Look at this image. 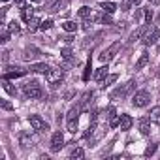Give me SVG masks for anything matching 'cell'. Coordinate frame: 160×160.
I'll use <instances>...</instances> for the list:
<instances>
[{
    "instance_id": "1",
    "label": "cell",
    "mask_w": 160,
    "mask_h": 160,
    "mask_svg": "<svg viewBox=\"0 0 160 160\" xmlns=\"http://www.w3.org/2000/svg\"><path fill=\"white\" fill-rule=\"evenodd\" d=\"M23 94L27 96V98H42L43 96V89H42V85L36 81V79H32V81H27L25 85H23Z\"/></svg>"
},
{
    "instance_id": "2",
    "label": "cell",
    "mask_w": 160,
    "mask_h": 160,
    "mask_svg": "<svg viewBox=\"0 0 160 160\" xmlns=\"http://www.w3.org/2000/svg\"><path fill=\"white\" fill-rule=\"evenodd\" d=\"M79 109L77 106L75 108H72L70 111H68V117H66V126H68V132H72V134H75L77 132V128H79Z\"/></svg>"
},
{
    "instance_id": "3",
    "label": "cell",
    "mask_w": 160,
    "mask_h": 160,
    "mask_svg": "<svg viewBox=\"0 0 160 160\" xmlns=\"http://www.w3.org/2000/svg\"><path fill=\"white\" fill-rule=\"evenodd\" d=\"M45 79L49 81L51 87H58L62 83V79H64V72L58 70V68H51L47 73H45Z\"/></svg>"
},
{
    "instance_id": "4",
    "label": "cell",
    "mask_w": 160,
    "mask_h": 160,
    "mask_svg": "<svg viewBox=\"0 0 160 160\" xmlns=\"http://www.w3.org/2000/svg\"><path fill=\"white\" fill-rule=\"evenodd\" d=\"M119 49H121V43H119V42H115V43H111L108 49H104V51L98 55V58H100L102 62H106V64H108V62L117 55V51H119Z\"/></svg>"
},
{
    "instance_id": "5",
    "label": "cell",
    "mask_w": 160,
    "mask_h": 160,
    "mask_svg": "<svg viewBox=\"0 0 160 160\" xmlns=\"http://www.w3.org/2000/svg\"><path fill=\"white\" fill-rule=\"evenodd\" d=\"M151 100V94L147 91H138L134 96H132V106L134 108H145Z\"/></svg>"
},
{
    "instance_id": "6",
    "label": "cell",
    "mask_w": 160,
    "mask_h": 160,
    "mask_svg": "<svg viewBox=\"0 0 160 160\" xmlns=\"http://www.w3.org/2000/svg\"><path fill=\"white\" fill-rule=\"evenodd\" d=\"M158 38H160V30L156 28V27H147V30H145V36H143V43L145 45H154L156 42H158Z\"/></svg>"
},
{
    "instance_id": "7",
    "label": "cell",
    "mask_w": 160,
    "mask_h": 160,
    "mask_svg": "<svg viewBox=\"0 0 160 160\" xmlns=\"http://www.w3.org/2000/svg\"><path fill=\"white\" fill-rule=\"evenodd\" d=\"M28 122H30V126H32L36 132H47V130H49V124H47L40 115H30V117H28Z\"/></svg>"
},
{
    "instance_id": "8",
    "label": "cell",
    "mask_w": 160,
    "mask_h": 160,
    "mask_svg": "<svg viewBox=\"0 0 160 160\" xmlns=\"http://www.w3.org/2000/svg\"><path fill=\"white\" fill-rule=\"evenodd\" d=\"M134 89H136V81H134V79H130L126 85H122V87H119L117 91H113L111 96H113V98H124V96H128Z\"/></svg>"
},
{
    "instance_id": "9",
    "label": "cell",
    "mask_w": 160,
    "mask_h": 160,
    "mask_svg": "<svg viewBox=\"0 0 160 160\" xmlns=\"http://www.w3.org/2000/svg\"><path fill=\"white\" fill-rule=\"evenodd\" d=\"M62 147H64V134H62L60 130H57V132L51 136V151H53V152H58Z\"/></svg>"
},
{
    "instance_id": "10",
    "label": "cell",
    "mask_w": 160,
    "mask_h": 160,
    "mask_svg": "<svg viewBox=\"0 0 160 160\" xmlns=\"http://www.w3.org/2000/svg\"><path fill=\"white\" fill-rule=\"evenodd\" d=\"M34 143H36V136H32V134H28V132L19 134V145H21V147H32Z\"/></svg>"
},
{
    "instance_id": "11",
    "label": "cell",
    "mask_w": 160,
    "mask_h": 160,
    "mask_svg": "<svg viewBox=\"0 0 160 160\" xmlns=\"http://www.w3.org/2000/svg\"><path fill=\"white\" fill-rule=\"evenodd\" d=\"M132 124H134V119H132L128 113H122V115L119 117V128H121V130H130Z\"/></svg>"
},
{
    "instance_id": "12",
    "label": "cell",
    "mask_w": 160,
    "mask_h": 160,
    "mask_svg": "<svg viewBox=\"0 0 160 160\" xmlns=\"http://www.w3.org/2000/svg\"><path fill=\"white\" fill-rule=\"evenodd\" d=\"M151 117H141L139 121H138V124H139V132L143 134V136H149V132H151Z\"/></svg>"
},
{
    "instance_id": "13",
    "label": "cell",
    "mask_w": 160,
    "mask_h": 160,
    "mask_svg": "<svg viewBox=\"0 0 160 160\" xmlns=\"http://www.w3.org/2000/svg\"><path fill=\"white\" fill-rule=\"evenodd\" d=\"M28 70H30V72H34V73H43V75H45L51 68H49L45 62H36V64H30V68H28Z\"/></svg>"
},
{
    "instance_id": "14",
    "label": "cell",
    "mask_w": 160,
    "mask_h": 160,
    "mask_svg": "<svg viewBox=\"0 0 160 160\" xmlns=\"http://www.w3.org/2000/svg\"><path fill=\"white\" fill-rule=\"evenodd\" d=\"M108 121H109V126H111V128L119 126V115H117L115 108H109V109H108Z\"/></svg>"
},
{
    "instance_id": "15",
    "label": "cell",
    "mask_w": 160,
    "mask_h": 160,
    "mask_svg": "<svg viewBox=\"0 0 160 160\" xmlns=\"http://www.w3.org/2000/svg\"><path fill=\"white\" fill-rule=\"evenodd\" d=\"M108 70H109V68H108V64H106V66H100V68L94 72V79H96L98 83H102L104 79L108 77Z\"/></svg>"
},
{
    "instance_id": "16",
    "label": "cell",
    "mask_w": 160,
    "mask_h": 160,
    "mask_svg": "<svg viewBox=\"0 0 160 160\" xmlns=\"http://www.w3.org/2000/svg\"><path fill=\"white\" fill-rule=\"evenodd\" d=\"M100 10L104 12V13H115V10H117V4H113V2H109V0H108V2H106V0H104V2H100Z\"/></svg>"
},
{
    "instance_id": "17",
    "label": "cell",
    "mask_w": 160,
    "mask_h": 160,
    "mask_svg": "<svg viewBox=\"0 0 160 160\" xmlns=\"http://www.w3.org/2000/svg\"><path fill=\"white\" fill-rule=\"evenodd\" d=\"M32 17H34V10H32V6H23V10H21V19H23L25 23H28Z\"/></svg>"
},
{
    "instance_id": "18",
    "label": "cell",
    "mask_w": 160,
    "mask_h": 160,
    "mask_svg": "<svg viewBox=\"0 0 160 160\" xmlns=\"http://www.w3.org/2000/svg\"><path fill=\"white\" fill-rule=\"evenodd\" d=\"M147 64H149V53H147V51H143V53L139 55L138 62H136V70H141V68H145Z\"/></svg>"
},
{
    "instance_id": "19",
    "label": "cell",
    "mask_w": 160,
    "mask_h": 160,
    "mask_svg": "<svg viewBox=\"0 0 160 160\" xmlns=\"http://www.w3.org/2000/svg\"><path fill=\"white\" fill-rule=\"evenodd\" d=\"M13 72H6L4 73V79H13V77H21V75H25L27 73V70H23V68H12Z\"/></svg>"
},
{
    "instance_id": "20",
    "label": "cell",
    "mask_w": 160,
    "mask_h": 160,
    "mask_svg": "<svg viewBox=\"0 0 160 160\" xmlns=\"http://www.w3.org/2000/svg\"><path fill=\"white\" fill-rule=\"evenodd\" d=\"M149 117H151V121H152L154 124H158V126H160V106L152 108V109H151V113H149Z\"/></svg>"
},
{
    "instance_id": "21",
    "label": "cell",
    "mask_w": 160,
    "mask_h": 160,
    "mask_svg": "<svg viewBox=\"0 0 160 160\" xmlns=\"http://www.w3.org/2000/svg\"><path fill=\"white\" fill-rule=\"evenodd\" d=\"M117 79H119V75H117V73H111V75H108V77L104 79V81H102L100 85H102V87L106 89V87H109V85H113V83L117 81Z\"/></svg>"
},
{
    "instance_id": "22",
    "label": "cell",
    "mask_w": 160,
    "mask_h": 160,
    "mask_svg": "<svg viewBox=\"0 0 160 160\" xmlns=\"http://www.w3.org/2000/svg\"><path fill=\"white\" fill-rule=\"evenodd\" d=\"M83 156H85V151H83L81 147H75V149L70 152V158H72V160H79V158H83Z\"/></svg>"
},
{
    "instance_id": "23",
    "label": "cell",
    "mask_w": 160,
    "mask_h": 160,
    "mask_svg": "<svg viewBox=\"0 0 160 160\" xmlns=\"http://www.w3.org/2000/svg\"><path fill=\"white\" fill-rule=\"evenodd\" d=\"M60 8H62V0H53V2L49 4V10H47V12H49V13H57Z\"/></svg>"
},
{
    "instance_id": "24",
    "label": "cell",
    "mask_w": 160,
    "mask_h": 160,
    "mask_svg": "<svg viewBox=\"0 0 160 160\" xmlns=\"http://www.w3.org/2000/svg\"><path fill=\"white\" fill-rule=\"evenodd\" d=\"M2 87H4V91H6L8 94L15 96V92H17V91H15V87H13V85H12L10 81H8V79H4V81H2Z\"/></svg>"
},
{
    "instance_id": "25",
    "label": "cell",
    "mask_w": 160,
    "mask_h": 160,
    "mask_svg": "<svg viewBox=\"0 0 160 160\" xmlns=\"http://www.w3.org/2000/svg\"><path fill=\"white\" fill-rule=\"evenodd\" d=\"M36 57H38V49H34V47H30V49H25V55H23V58H25V60L36 58Z\"/></svg>"
},
{
    "instance_id": "26",
    "label": "cell",
    "mask_w": 160,
    "mask_h": 160,
    "mask_svg": "<svg viewBox=\"0 0 160 160\" xmlns=\"http://www.w3.org/2000/svg\"><path fill=\"white\" fill-rule=\"evenodd\" d=\"M62 28H64L66 32H75V30H77V25H75L73 21H64V23H62Z\"/></svg>"
},
{
    "instance_id": "27",
    "label": "cell",
    "mask_w": 160,
    "mask_h": 160,
    "mask_svg": "<svg viewBox=\"0 0 160 160\" xmlns=\"http://www.w3.org/2000/svg\"><path fill=\"white\" fill-rule=\"evenodd\" d=\"M40 25H42V21H40L38 17H32V19L28 21V30L32 32V30H36V28H40Z\"/></svg>"
},
{
    "instance_id": "28",
    "label": "cell",
    "mask_w": 160,
    "mask_h": 160,
    "mask_svg": "<svg viewBox=\"0 0 160 160\" xmlns=\"http://www.w3.org/2000/svg\"><path fill=\"white\" fill-rule=\"evenodd\" d=\"M145 30H147V27H145V25H143V27H139V28H138V30H136V32H134V34L130 36V40H132V42L139 40V38L143 36V32H145Z\"/></svg>"
},
{
    "instance_id": "29",
    "label": "cell",
    "mask_w": 160,
    "mask_h": 160,
    "mask_svg": "<svg viewBox=\"0 0 160 160\" xmlns=\"http://www.w3.org/2000/svg\"><path fill=\"white\" fill-rule=\"evenodd\" d=\"M92 13H91V8L89 6H83L81 10H79V17H81V19H87V17H91Z\"/></svg>"
},
{
    "instance_id": "30",
    "label": "cell",
    "mask_w": 160,
    "mask_h": 160,
    "mask_svg": "<svg viewBox=\"0 0 160 160\" xmlns=\"http://www.w3.org/2000/svg\"><path fill=\"white\" fill-rule=\"evenodd\" d=\"M91 70H92V64H91V60L87 62V68H85V72H83V81H89L91 79Z\"/></svg>"
},
{
    "instance_id": "31",
    "label": "cell",
    "mask_w": 160,
    "mask_h": 160,
    "mask_svg": "<svg viewBox=\"0 0 160 160\" xmlns=\"http://www.w3.org/2000/svg\"><path fill=\"white\" fill-rule=\"evenodd\" d=\"M60 55H62L64 60H72V49H70V47H64V49L60 51Z\"/></svg>"
},
{
    "instance_id": "32",
    "label": "cell",
    "mask_w": 160,
    "mask_h": 160,
    "mask_svg": "<svg viewBox=\"0 0 160 160\" xmlns=\"http://www.w3.org/2000/svg\"><path fill=\"white\" fill-rule=\"evenodd\" d=\"M51 27H53V21H51V19H45V21H42V25H40L42 30H49Z\"/></svg>"
},
{
    "instance_id": "33",
    "label": "cell",
    "mask_w": 160,
    "mask_h": 160,
    "mask_svg": "<svg viewBox=\"0 0 160 160\" xmlns=\"http://www.w3.org/2000/svg\"><path fill=\"white\" fill-rule=\"evenodd\" d=\"M8 28H10V32H15V34H17V32L21 30V27H19V23H17V21H12Z\"/></svg>"
},
{
    "instance_id": "34",
    "label": "cell",
    "mask_w": 160,
    "mask_h": 160,
    "mask_svg": "<svg viewBox=\"0 0 160 160\" xmlns=\"http://www.w3.org/2000/svg\"><path fill=\"white\" fill-rule=\"evenodd\" d=\"M151 21H152V10H151V8H147V10H145V23H147V25H151Z\"/></svg>"
},
{
    "instance_id": "35",
    "label": "cell",
    "mask_w": 160,
    "mask_h": 160,
    "mask_svg": "<svg viewBox=\"0 0 160 160\" xmlns=\"http://www.w3.org/2000/svg\"><path fill=\"white\" fill-rule=\"evenodd\" d=\"M132 4H134V0H122V6H121V10H122V12H128Z\"/></svg>"
},
{
    "instance_id": "36",
    "label": "cell",
    "mask_w": 160,
    "mask_h": 160,
    "mask_svg": "<svg viewBox=\"0 0 160 160\" xmlns=\"http://www.w3.org/2000/svg\"><path fill=\"white\" fill-rule=\"evenodd\" d=\"M2 43H6V42H10V28H4L2 30V40H0Z\"/></svg>"
},
{
    "instance_id": "37",
    "label": "cell",
    "mask_w": 160,
    "mask_h": 160,
    "mask_svg": "<svg viewBox=\"0 0 160 160\" xmlns=\"http://www.w3.org/2000/svg\"><path fill=\"white\" fill-rule=\"evenodd\" d=\"M154 151H156V145H149V147L145 149V156H151V154H154Z\"/></svg>"
},
{
    "instance_id": "38",
    "label": "cell",
    "mask_w": 160,
    "mask_h": 160,
    "mask_svg": "<svg viewBox=\"0 0 160 160\" xmlns=\"http://www.w3.org/2000/svg\"><path fill=\"white\" fill-rule=\"evenodd\" d=\"M0 106H2V109H6V111H10V109H12V104H10V102H6V100H0Z\"/></svg>"
},
{
    "instance_id": "39",
    "label": "cell",
    "mask_w": 160,
    "mask_h": 160,
    "mask_svg": "<svg viewBox=\"0 0 160 160\" xmlns=\"http://www.w3.org/2000/svg\"><path fill=\"white\" fill-rule=\"evenodd\" d=\"M139 17H141V10H136V13H134V19H136V21H139Z\"/></svg>"
},
{
    "instance_id": "40",
    "label": "cell",
    "mask_w": 160,
    "mask_h": 160,
    "mask_svg": "<svg viewBox=\"0 0 160 160\" xmlns=\"http://www.w3.org/2000/svg\"><path fill=\"white\" fill-rule=\"evenodd\" d=\"M149 2H151L152 6H158V4H160V0H149Z\"/></svg>"
},
{
    "instance_id": "41",
    "label": "cell",
    "mask_w": 160,
    "mask_h": 160,
    "mask_svg": "<svg viewBox=\"0 0 160 160\" xmlns=\"http://www.w3.org/2000/svg\"><path fill=\"white\" fill-rule=\"evenodd\" d=\"M141 2H143V0H134V4H136V6H138V4H141Z\"/></svg>"
},
{
    "instance_id": "42",
    "label": "cell",
    "mask_w": 160,
    "mask_h": 160,
    "mask_svg": "<svg viewBox=\"0 0 160 160\" xmlns=\"http://www.w3.org/2000/svg\"><path fill=\"white\" fill-rule=\"evenodd\" d=\"M30 2H34V4H40V2H42V0H30Z\"/></svg>"
},
{
    "instance_id": "43",
    "label": "cell",
    "mask_w": 160,
    "mask_h": 160,
    "mask_svg": "<svg viewBox=\"0 0 160 160\" xmlns=\"http://www.w3.org/2000/svg\"><path fill=\"white\" fill-rule=\"evenodd\" d=\"M15 2H17V4H19V2H23V0H15Z\"/></svg>"
},
{
    "instance_id": "44",
    "label": "cell",
    "mask_w": 160,
    "mask_h": 160,
    "mask_svg": "<svg viewBox=\"0 0 160 160\" xmlns=\"http://www.w3.org/2000/svg\"><path fill=\"white\" fill-rule=\"evenodd\" d=\"M2 2H10V0H2Z\"/></svg>"
},
{
    "instance_id": "45",
    "label": "cell",
    "mask_w": 160,
    "mask_h": 160,
    "mask_svg": "<svg viewBox=\"0 0 160 160\" xmlns=\"http://www.w3.org/2000/svg\"><path fill=\"white\" fill-rule=\"evenodd\" d=\"M158 77H160V72H158Z\"/></svg>"
}]
</instances>
